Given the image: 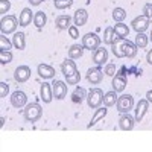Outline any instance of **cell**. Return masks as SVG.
I'll return each instance as SVG.
<instances>
[{"label":"cell","mask_w":152,"mask_h":152,"mask_svg":"<svg viewBox=\"0 0 152 152\" xmlns=\"http://www.w3.org/2000/svg\"><path fill=\"white\" fill-rule=\"evenodd\" d=\"M23 116H24V120H26V122L35 123V122H38V120L41 119L43 108H41V105H38L35 102L28 104L26 107H24V110H23Z\"/></svg>","instance_id":"6da1fadb"},{"label":"cell","mask_w":152,"mask_h":152,"mask_svg":"<svg viewBox=\"0 0 152 152\" xmlns=\"http://www.w3.org/2000/svg\"><path fill=\"white\" fill-rule=\"evenodd\" d=\"M104 102V91L100 88H91L88 91V96H87V104L91 110H96L100 107V104Z\"/></svg>","instance_id":"7a4b0ae2"},{"label":"cell","mask_w":152,"mask_h":152,"mask_svg":"<svg viewBox=\"0 0 152 152\" xmlns=\"http://www.w3.org/2000/svg\"><path fill=\"white\" fill-rule=\"evenodd\" d=\"M17 26H18V21L15 15H6V17H2V20H0V31L5 35L15 32Z\"/></svg>","instance_id":"3957f363"},{"label":"cell","mask_w":152,"mask_h":152,"mask_svg":"<svg viewBox=\"0 0 152 152\" xmlns=\"http://www.w3.org/2000/svg\"><path fill=\"white\" fill-rule=\"evenodd\" d=\"M116 107H117L119 113H129L132 110V107H134V97L131 94H122V96H119Z\"/></svg>","instance_id":"277c9868"},{"label":"cell","mask_w":152,"mask_h":152,"mask_svg":"<svg viewBox=\"0 0 152 152\" xmlns=\"http://www.w3.org/2000/svg\"><path fill=\"white\" fill-rule=\"evenodd\" d=\"M82 46L85 49L93 50V52H94V50L100 46V38L96 34H93V32H88V34H85L82 37Z\"/></svg>","instance_id":"5b68a950"},{"label":"cell","mask_w":152,"mask_h":152,"mask_svg":"<svg viewBox=\"0 0 152 152\" xmlns=\"http://www.w3.org/2000/svg\"><path fill=\"white\" fill-rule=\"evenodd\" d=\"M26 104H28V96L24 91L17 90L11 94V105L14 108H23V107H26Z\"/></svg>","instance_id":"8992f818"},{"label":"cell","mask_w":152,"mask_h":152,"mask_svg":"<svg viewBox=\"0 0 152 152\" xmlns=\"http://www.w3.org/2000/svg\"><path fill=\"white\" fill-rule=\"evenodd\" d=\"M131 24H132V29H134L137 34H140V32H145V31L149 28L151 18H148V17H145V15H138V17H135V18L131 21Z\"/></svg>","instance_id":"52a82bcc"},{"label":"cell","mask_w":152,"mask_h":152,"mask_svg":"<svg viewBox=\"0 0 152 152\" xmlns=\"http://www.w3.org/2000/svg\"><path fill=\"white\" fill-rule=\"evenodd\" d=\"M67 85L64 81H53L52 84V91H53V97L61 100L67 96Z\"/></svg>","instance_id":"ba28073f"},{"label":"cell","mask_w":152,"mask_h":152,"mask_svg":"<svg viewBox=\"0 0 152 152\" xmlns=\"http://www.w3.org/2000/svg\"><path fill=\"white\" fill-rule=\"evenodd\" d=\"M135 125V117H132L129 113H122L119 119V126L122 131H131Z\"/></svg>","instance_id":"9c48e42d"},{"label":"cell","mask_w":152,"mask_h":152,"mask_svg":"<svg viewBox=\"0 0 152 152\" xmlns=\"http://www.w3.org/2000/svg\"><path fill=\"white\" fill-rule=\"evenodd\" d=\"M102 79H104V73L100 70V67H93L87 72V81L90 84L97 85V84L102 82Z\"/></svg>","instance_id":"30bf717a"},{"label":"cell","mask_w":152,"mask_h":152,"mask_svg":"<svg viewBox=\"0 0 152 152\" xmlns=\"http://www.w3.org/2000/svg\"><path fill=\"white\" fill-rule=\"evenodd\" d=\"M31 78V69L28 66H18L14 72V79L17 82H26Z\"/></svg>","instance_id":"8fae6325"},{"label":"cell","mask_w":152,"mask_h":152,"mask_svg":"<svg viewBox=\"0 0 152 152\" xmlns=\"http://www.w3.org/2000/svg\"><path fill=\"white\" fill-rule=\"evenodd\" d=\"M148 108H149V102H148V99H142V100H138V104L135 107V122H142L143 117H145V114L148 113Z\"/></svg>","instance_id":"7c38bea8"},{"label":"cell","mask_w":152,"mask_h":152,"mask_svg":"<svg viewBox=\"0 0 152 152\" xmlns=\"http://www.w3.org/2000/svg\"><path fill=\"white\" fill-rule=\"evenodd\" d=\"M61 72H62V75H64V76H72V75H75L76 72H78L76 62H75L72 58L64 59V61H62V64H61Z\"/></svg>","instance_id":"4fadbf2b"},{"label":"cell","mask_w":152,"mask_h":152,"mask_svg":"<svg viewBox=\"0 0 152 152\" xmlns=\"http://www.w3.org/2000/svg\"><path fill=\"white\" fill-rule=\"evenodd\" d=\"M113 90L114 91H117V93H122L125 90V87H126V78H125V75L123 73H119L116 76H113Z\"/></svg>","instance_id":"5bb4252c"},{"label":"cell","mask_w":152,"mask_h":152,"mask_svg":"<svg viewBox=\"0 0 152 152\" xmlns=\"http://www.w3.org/2000/svg\"><path fill=\"white\" fill-rule=\"evenodd\" d=\"M40 94H41V99L44 104H50L53 99V91H52V84H47V82H43L41 85V90H40Z\"/></svg>","instance_id":"9a60e30c"},{"label":"cell","mask_w":152,"mask_h":152,"mask_svg":"<svg viewBox=\"0 0 152 152\" xmlns=\"http://www.w3.org/2000/svg\"><path fill=\"white\" fill-rule=\"evenodd\" d=\"M93 61L96 62L97 66H102L108 61V50L104 47H97L94 50V55H93Z\"/></svg>","instance_id":"2e32d148"},{"label":"cell","mask_w":152,"mask_h":152,"mask_svg":"<svg viewBox=\"0 0 152 152\" xmlns=\"http://www.w3.org/2000/svg\"><path fill=\"white\" fill-rule=\"evenodd\" d=\"M125 40L126 38H119L117 41H114L111 44L114 56H117V58H123L125 56Z\"/></svg>","instance_id":"e0dca14e"},{"label":"cell","mask_w":152,"mask_h":152,"mask_svg":"<svg viewBox=\"0 0 152 152\" xmlns=\"http://www.w3.org/2000/svg\"><path fill=\"white\" fill-rule=\"evenodd\" d=\"M38 75H40L43 79L55 78V69L52 66H47V64H40L38 66Z\"/></svg>","instance_id":"ac0fdd59"},{"label":"cell","mask_w":152,"mask_h":152,"mask_svg":"<svg viewBox=\"0 0 152 152\" xmlns=\"http://www.w3.org/2000/svg\"><path fill=\"white\" fill-rule=\"evenodd\" d=\"M87 20H88V12H87L85 9H78V11L75 12L73 21H75V24H76L78 28L84 26V24L87 23Z\"/></svg>","instance_id":"d6986e66"},{"label":"cell","mask_w":152,"mask_h":152,"mask_svg":"<svg viewBox=\"0 0 152 152\" xmlns=\"http://www.w3.org/2000/svg\"><path fill=\"white\" fill-rule=\"evenodd\" d=\"M34 20V14H32V11L29 8H24L21 11V14L18 17V23H20V26H29L31 21Z\"/></svg>","instance_id":"ffe728a7"},{"label":"cell","mask_w":152,"mask_h":152,"mask_svg":"<svg viewBox=\"0 0 152 152\" xmlns=\"http://www.w3.org/2000/svg\"><path fill=\"white\" fill-rule=\"evenodd\" d=\"M107 113H108V110H107V107L105 108H96V111H94V116L91 117V120H90V123L87 125V128L90 129L91 126H94L100 119H104L105 116H107Z\"/></svg>","instance_id":"44dd1931"},{"label":"cell","mask_w":152,"mask_h":152,"mask_svg":"<svg viewBox=\"0 0 152 152\" xmlns=\"http://www.w3.org/2000/svg\"><path fill=\"white\" fill-rule=\"evenodd\" d=\"M119 38H120V37H119L116 32H114V28H107L105 32H104V44L111 46L114 41H117Z\"/></svg>","instance_id":"7402d4cb"},{"label":"cell","mask_w":152,"mask_h":152,"mask_svg":"<svg viewBox=\"0 0 152 152\" xmlns=\"http://www.w3.org/2000/svg\"><path fill=\"white\" fill-rule=\"evenodd\" d=\"M12 44L15 46V49L23 50L24 47H26V35H24L23 32H17L14 37H12Z\"/></svg>","instance_id":"603a6c76"},{"label":"cell","mask_w":152,"mask_h":152,"mask_svg":"<svg viewBox=\"0 0 152 152\" xmlns=\"http://www.w3.org/2000/svg\"><path fill=\"white\" fill-rule=\"evenodd\" d=\"M87 97V93H85V88L82 87H76L75 91L72 93V102L73 104H82V100Z\"/></svg>","instance_id":"cb8c5ba5"},{"label":"cell","mask_w":152,"mask_h":152,"mask_svg":"<svg viewBox=\"0 0 152 152\" xmlns=\"http://www.w3.org/2000/svg\"><path fill=\"white\" fill-rule=\"evenodd\" d=\"M70 23H72V18H70V15H59V17H56V20H55L56 28H58V29H61V31L69 29V28L72 26Z\"/></svg>","instance_id":"d4e9b609"},{"label":"cell","mask_w":152,"mask_h":152,"mask_svg":"<svg viewBox=\"0 0 152 152\" xmlns=\"http://www.w3.org/2000/svg\"><path fill=\"white\" fill-rule=\"evenodd\" d=\"M84 49L85 47L82 44H73V46H70V49H69V58L79 59L82 56V53H84Z\"/></svg>","instance_id":"484cf974"},{"label":"cell","mask_w":152,"mask_h":152,"mask_svg":"<svg viewBox=\"0 0 152 152\" xmlns=\"http://www.w3.org/2000/svg\"><path fill=\"white\" fill-rule=\"evenodd\" d=\"M117 99H119L117 91L111 90V91H108V93L104 94V105H105L107 108H108V107H113V105H116V104H117Z\"/></svg>","instance_id":"4316f807"},{"label":"cell","mask_w":152,"mask_h":152,"mask_svg":"<svg viewBox=\"0 0 152 152\" xmlns=\"http://www.w3.org/2000/svg\"><path fill=\"white\" fill-rule=\"evenodd\" d=\"M34 23H35V26L37 29H43L46 26V23H47V17L43 11H38L37 14L34 15Z\"/></svg>","instance_id":"83f0119b"},{"label":"cell","mask_w":152,"mask_h":152,"mask_svg":"<svg viewBox=\"0 0 152 152\" xmlns=\"http://www.w3.org/2000/svg\"><path fill=\"white\" fill-rule=\"evenodd\" d=\"M135 55H137V46H135V43H131L128 40H125V56L134 58Z\"/></svg>","instance_id":"f1b7e54d"},{"label":"cell","mask_w":152,"mask_h":152,"mask_svg":"<svg viewBox=\"0 0 152 152\" xmlns=\"http://www.w3.org/2000/svg\"><path fill=\"white\" fill-rule=\"evenodd\" d=\"M114 32H116L120 38H126L129 35V28L123 23H117V24H114Z\"/></svg>","instance_id":"f546056e"},{"label":"cell","mask_w":152,"mask_h":152,"mask_svg":"<svg viewBox=\"0 0 152 152\" xmlns=\"http://www.w3.org/2000/svg\"><path fill=\"white\" fill-rule=\"evenodd\" d=\"M148 41H149V38L145 35V32L137 34V37H135V46H137V49H145L148 46Z\"/></svg>","instance_id":"4dcf8cb0"},{"label":"cell","mask_w":152,"mask_h":152,"mask_svg":"<svg viewBox=\"0 0 152 152\" xmlns=\"http://www.w3.org/2000/svg\"><path fill=\"white\" fill-rule=\"evenodd\" d=\"M125 17H126V11H125L123 8H114V11H113V18H114V21L122 23V21L125 20Z\"/></svg>","instance_id":"1f68e13d"},{"label":"cell","mask_w":152,"mask_h":152,"mask_svg":"<svg viewBox=\"0 0 152 152\" xmlns=\"http://www.w3.org/2000/svg\"><path fill=\"white\" fill-rule=\"evenodd\" d=\"M12 61L11 50H0V64H9Z\"/></svg>","instance_id":"d6a6232c"},{"label":"cell","mask_w":152,"mask_h":152,"mask_svg":"<svg viewBox=\"0 0 152 152\" xmlns=\"http://www.w3.org/2000/svg\"><path fill=\"white\" fill-rule=\"evenodd\" d=\"M56 9H67L73 5V0H53Z\"/></svg>","instance_id":"836d02e7"},{"label":"cell","mask_w":152,"mask_h":152,"mask_svg":"<svg viewBox=\"0 0 152 152\" xmlns=\"http://www.w3.org/2000/svg\"><path fill=\"white\" fill-rule=\"evenodd\" d=\"M12 46V43L5 37V34L0 35V50H9Z\"/></svg>","instance_id":"e575fe53"},{"label":"cell","mask_w":152,"mask_h":152,"mask_svg":"<svg viewBox=\"0 0 152 152\" xmlns=\"http://www.w3.org/2000/svg\"><path fill=\"white\" fill-rule=\"evenodd\" d=\"M66 79H67L69 85H76V84H79V81H81V75H79V72H76L72 76H66Z\"/></svg>","instance_id":"d590c367"},{"label":"cell","mask_w":152,"mask_h":152,"mask_svg":"<svg viewBox=\"0 0 152 152\" xmlns=\"http://www.w3.org/2000/svg\"><path fill=\"white\" fill-rule=\"evenodd\" d=\"M9 9H11L9 0H0V14H6Z\"/></svg>","instance_id":"8d00e7d4"},{"label":"cell","mask_w":152,"mask_h":152,"mask_svg":"<svg viewBox=\"0 0 152 152\" xmlns=\"http://www.w3.org/2000/svg\"><path fill=\"white\" fill-rule=\"evenodd\" d=\"M67 31H69V35L73 38V40L79 38V31H78V26H76V24H72V26H70Z\"/></svg>","instance_id":"74e56055"},{"label":"cell","mask_w":152,"mask_h":152,"mask_svg":"<svg viewBox=\"0 0 152 152\" xmlns=\"http://www.w3.org/2000/svg\"><path fill=\"white\" fill-rule=\"evenodd\" d=\"M104 73L107 76H114V75H116V64H107Z\"/></svg>","instance_id":"f35d334b"},{"label":"cell","mask_w":152,"mask_h":152,"mask_svg":"<svg viewBox=\"0 0 152 152\" xmlns=\"http://www.w3.org/2000/svg\"><path fill=\"white\" fill-rule=\"evenodd\" d=\"M9 93V85L6 82H0V97H6Z\"/></svg>","instance_id":"ab89813d"},{"label":"cell","mask_w":152,"mask_h":152,"mask_svg":"<svg viewBox=\"0 0 152 152\" xmlns=\"http://www.w3.org/2000/svg\"><path fill=\"white\" fill-rule=\"evenodd\" d=\"M143 15L148 18H152V3H146L143 6Z\"/></svg>","instance_id":"60d3db41"},{"label":"cell","mask_w":152,"mask_h":152,"mask_svg":"<svg viewBox=\"0 0 152 152\" xmlns=\"http://www.w3.org/2000/svg\"><path fill=\"white\" fill-rule=\"evenodd\" d=\"M146 61H148V64H151L152 66V49L148 52V55H146Z\"/></svg>","instance_id":"b9f144b4"},{"label":"cell","mask_w":152,"mask_h":152,"mask_svg":"<svg viewBox=\"0 0 152 152\" xmlns=\"http://www.w3.org/2000/svg\"><path fill=\"white\" fill-rule=\"evenodd\" d=\"M29 3H31L32 6H38V5L43 3V0H29Z\"/></svg>","instance_id":"7bdbcfd3"},{"label":"cell","mask_w":152,"mask_h":152,"mask_svg":"<svg viewBox=\"0 0 152 152\" xmlns=\"http://www.w3.org/2000/svg\"><path fill=\"white\" fill-rule=\"evenodd\" d=\"M146 99H148L149 104H152V90H149V91L146 93Z\"/></svg>","instance_id":"ee69618b"},{"label":"cell","mask_w":152,"mask_h":152,"mask_svg":"<svg viewBox=\"0 0 152 152\" xmlns=\"http://www.w3.org/2000/svg\"><path fill=\"white\" fill-rule=\"evenodd\" d=\"M5 125V117H0V126Z\"/></svg>","instance_id":"f6af8a7d"},{"label":"cell","mask_w":152,"mask_h":152,"mask_svg":"<svg viewBox=\"0 0 152 152\" xmlns=\"http://www.w3.org/2000/svg\"><path fill=\"white\" fill-rule=\"evenodd\" d=\"M149 38H151V41H152V31H151V37Z\"/></svg>","instance_id":"bcb514c9"}]
</instances>
